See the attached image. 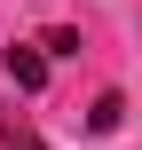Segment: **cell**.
Segmentation results:
<instances>
[{
  "label": "cell",
  "mask_w": 142,
  "mask_h": 150,
  "mask_svg": "<svg viewBox=\"0 0 142 150\" xmlns=\"http://www.w3.org/2000/svg\"><path fill=\"white\" fill-rule=\"evenodd\" d=\"M0 71H8L24 95H40V87H47V47H24V40H16V47L0 55Z\"/></svg>",
  "instance_id": "obj_1"
},
{
  "label": "cell",
  "mask_w": 142,
  "mask_h": 150,
  "mask_svg": "<svg viewBox=\"0 0 142 150\" xmlns=\"http://www.w3.org/2000/svg\"><path fill=\"white\" fill-rule=\"evenodd\" d=\"M119 119H126V103H119V95H95V111H87V127H95V134H111Z\"/></svg>",
  "instance_id": "obj_2"
},
{
  "label": "cell",
  "mask_w": 142,
  "mask_h": 150,
  "mask_svg": "<svg viewBox=\"0 0 142 150\" xmlns=\"http://www.w3.org/2000/svg\"><path fill=\"white\" fill-rule=\"evenodd\" d=\"M0 150H47L32 127H16V119H0Z\"/></svg>",
  "instance_id": "obj_3"
}]
</instances>
